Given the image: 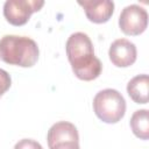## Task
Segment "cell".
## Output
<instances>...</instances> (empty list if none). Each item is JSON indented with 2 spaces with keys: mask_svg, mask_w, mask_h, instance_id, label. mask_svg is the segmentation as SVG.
<instances>
[{
  "mask_svg": "<svg viewBox=\"0 0 149 149\" xmlns=\"http://www.w3.org/2000/svg\"><path fill=\"white\" fill-rule=\"evenodd\" d=\"M66 56L77 78L90 81L98 78L102 71V64L94 55L93 43L87 34L77 31L69 36L65 44Z\"/></svg>",
  "mask_w": 149,
  "mask_h": 149,
  "instance_id": "cell-1",
  "label": "cell"
},
{
  "mask_svg": "<svg viewBox=\"0 0 149 149\" xmlns=\"http://www.w3.org/2000/svg\"><path fill=\"white\" fill-rule=\"evenodd\" d=\"M37 43L28 36L5 35L0 38V58L10 65L31 68L38 59Z\"/></svg>",
  "mask_w": 149,
  "mask_h": 149,
  "instance_id": "cell-2",
  "label": "cell"
},
{
  "mask_svg": "<svg viewBox=\"0 0 149 149\" xmlns=\"http://www.w3.org/2000/svg\"><path fill=\"white\" fill-rule=\"evenodd\" d=\"M93 111L102 122L116 123L126 113V100L119 91L105 88L94 95Z\"/></svg>",
  "mask_w": 149,
  "mask_h": 149,
  "instance_id": "cell-3",
  "label": "cell"
},
{
  "mask_svg": "<svg viewBox=\"0 0 149 149\" xmlns=\"http://www.w3.org/2000/svg\"><path fill=\"white\" fill-rule=\"evenodd\" d=\"M43 5V0H7L3 5V16L13 26H23Z\"/></svg>",
  "mask_w": 149,
  "mask_h": 149,
  "instance_id": "cell-4",
  "label": "cell"
},
{
  "mask_svg": "<svg viewBox=\"0 0 149 149\" xmlns=\"http://www.w3.org/2000/svg\"><path fill=\"white\" fill-rule=\"evenodd\" d=\"M148 26V13L140 5L126 6L119 16V27L126 35L136 36L142 34Z\"/></svg>",
  "mask_w": 149,
  "mask_h": 149,
  "instance_id": "cell-5",
  "label": "cell"
},
{
  "mask_svg": "<svg viewBox=\"0 0 149 149\" xmlns=\"http://www.w3.org/2000/svg\"><path fill=\"white\" fill-rule=\"evenodd\" d=\"M111 62L118 68H128L133 65L137 57V50L133 42L127 38L115 40L108 50Z\"/></svg>",
  "mask_w": 149,
  "mask_h": 149,
  "instance_id": "cell-6",
  "label": "cell"
},
{
  "mask_svg": "<svg viewBox=\"0 0 149 149\" xmlns=\"http://www.w3.org/2000/svg\"><path fill=\"white\" fill-rule=\"evenodd\" d=\"M78 5L84 8L87 19L94 23L107 22L114 12V2L111 0H85L78 1Z\"/></svg>",
  "mask_w": 149,
  "mask_h": 149,
  "instance_id": "cell-7",
  "label": "cell"
},
{
  "mask_svg": "<svg viewBox=\"0 0 149 149\" xmlns=\"http://www.w3.org/2000/svg\"><path fill=\"white\" fill-rule=\"evenodd\" d=\"M49 148L64 142H79V134L76 126L68 121H59L54 123L47 134Z\"/></svg>",
  "mask_w": 149,
  "mask_h": 149,
  "instance_id": "cell-8",
  "label": "cell"
},
{
  "mask_svg": "<svg viewBox=\"0 0 149 149\" xmlns=\"http://www.w3.org/2000/svg\"><path fill=\"white\" fill-rule=\"evenodd\" d=\"M127 93L130 99L136 104H147L149 93V78L148 74H137L133 77L127 84Z\"/></svg>",
  "mask_w": 149,
  "mask_h": 149,
  "instance_id": "cell-9",
  "label": "cell"
},
{
  "mask_svg": "<svg viewBox=\"0 0 149 149\" xmlns=\"http://www.w3.org/2000/svg\"><path fill=\"white\" fill-rule=\"evenodd\" d=\"M130 128L134 135L141 140L149 139V119H148V109H139L135 111L130 118Z\"/></svg>",
  "mask_w": 149,
  "mask_h": 149,
  "instance_id": "cell-10",
  "label": "cell"
},
{
  "mask_svg": "<svg viewBox=\"0 0 149 149\" xmlns=\"http://www.w3.org/2000/svg\"><path fill=\"white\" fill-rule=\"evenodd\" d=\"M12 85V79L10 76L7 71L0 69V98L7 92V90Z\"/></svg>",
  "mask_w": 149,
  "mask_h": 149,
  "instance_id": "cell-11",
  "label": "cell"
},
{
  "mask_svg": "<svg viewBox=\"0 0 149 149\" xmlns=\"http://www.w3.org/2000/svg\"><path fill=\"white\" fill-rule=\"evenodd\" d=\"M13 149H43V148L35 140H31V139H22V140H20L14 146Z\"/></svg>",
  "mask_w": 149,
  "mask_h": 149,
  "instance_id": "cell-12",
  "label": "cell"
},
{
  "mask_svg": "<svg viewBox=\"0 0 149 149\" xmlns=\"http://www.w3.org/2000/svg\"><path fill=\"white\" fill-rule=\"evenodd\" d=\"M50 149H80L79 148V142H64V143H58Z\"/></svg>",
  "mask_w": 149,
  "mask_h": 149,
  "instance_id": "cell-13",
  "label": "cell"
}]
</instances>
